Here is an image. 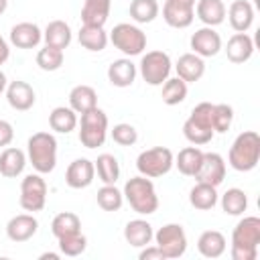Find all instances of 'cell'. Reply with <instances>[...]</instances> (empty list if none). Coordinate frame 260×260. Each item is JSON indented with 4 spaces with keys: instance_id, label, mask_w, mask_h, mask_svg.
Wrapping results in <instances>:
<instances>
[{
    "instance_id": "obj_40",
    "label": "cell",
    "mask_w": 260,
    "mask_h": 260,
    "mask_svg": "<svg viewBox=\"0 0 260 260\" xmlns=\"http://www.w3.org/2000/svg\"><path fill=\"white\" fill-rule=\"evenodd\" d=\"M234 122V108L230 104H213V114H211V126L215 134H223L232 128Z\"/></svg>"
},
{
    "instance_id": "obj_20",
    "label": "cell",
    "mask_w": 260,
    "mask_h": 260,
    "mask_svg": "<svg viewBox=\"0 0 260 260\" xmlns=\"http://www.w3.org/2000/svg\"><path fill=\"white\" fill-rule=\"evenodd\" d=\"M26 162H28V158H26L24 150H20L16 146H6L0 152V175L6 179H16L24 173Z\"/></svg>"
},
{
    "instance_id": "obj_1",
    "label": "cell",
    "mask_w": 260,
    "mask_h": 260,
    "mask_svg": "<svg viewBox=\"0 0 260 260\" xmlns=\"http://www.w3.org/2000/svg\"><path fill=\"white\" fill-rule=\"evenodd\" d=\"M258 246H260V217L244 215L232 232V246H230L232 260H256Z\"/></svg>"
},
{
    "instance_id": "obj_9",
    "label": "cell",
    "mask_w": 260,
    "mask_h": 260,
    "mask_svg": "<svg viewBox=\"0 0 260 260\" xmlns=\"http://www.w3.org/2000/svg\"><path fill=\"white\" fill-rule=\"evenodd\" d=\"M152 240L167 260L181 258L187 252V234L181 223H165L154 232Z\"/></svg>"
},
{
    "instance_id": "obj_44",
    "label": "cell",
    "mask_w": 260,
    "mask_h": 260,
    "mask_svg": "<svg viewBox=\"0 0 260 260\" xmlns=\"http://www.w3.org/2000/svg\"><path fill=\"white\" fill-rule=\"evenodd\" d=\"M14 138V128L8 120H2L0 118V148H6Z\"/></svg>"
},
{
    "instance_id": "obj_14",
    "label": "cell",
    "mask_w": 260,
    "mask_h": 260,
    "mask_svg": "<svg viewBox=\"0 0 260 260\" xmlns=\"http://www.w3.org/2000/svg\"><path fill=\"white\" fill-rule=\"evenodd\" d=\"M197 181L201 183H209L213 187L221 185L225 179V160L219 152H203V160L201 167L195 175Z\"/></svg>"
},
{
    "instance_id": "obj_36",
    "label": "cell",
    "mask_w": 260,
    "mask_h": 260,
    "mask_svg": "<svg viewBox=\"0 0 260 260\" xmlns=\"http://www.w3.org/2000/svg\"><path fill=\"white\" fill-rule=\"evenodd\" d=\"M160 12V6L156 0H132L130 2V18L136 24H148L152 22Z\"/></svg>"
},
{
    "instance_id": "obj_19",
    "label": "cell",
    "mask_w": 260,
    "mask_h": 260,
    "mask_svg": "<svg viewBox=\"0 0 260 260\" xmlns=\"http://www.w3.org/2000/svg\"><path fill=\"white\" fill-rule=\"evenodd\" d=\"M225 16L236 32H248V28L254 24V6L248 0H234L225 10Z\"/></svg>"
},
{
    "instance_id": "obj_2",
    "label": "cell",
    "mask_w": 260,
    "mask_h": 260,
    "mask_svg": "<svg viewBox=\"0 0 260 260\" xmlns=\"http://www.w3.org/2000/svg\"><path fill=\"white\" fill-rule=\"evenodd\" d=\"M228 162L238 173H248L260 162V136L254 130H244L230 146Z\"/></svg>"
},
{
    "instance_id": "obj_42",
    "label": "cell",
    "mask_w": 260,
    "mask_h": 260,
    "mask_svg": "<svg viewBox=\"0 0 260 260\" xmlns=\"http://www.w3.org/2000/svg\"><path fill=\"white\" fill-rule=\"evenodd\" d=\"M183 136H185L191 144L201 146V144L211 142V138L215 136V132H213V130H205V128H201V126H197V124L185 120V124H183Z\"/></svg>"
},
{
    "instance_id": "obj_15",
    "label": "cell",
    "mask_w": 260,
    "mask_h": 260,
    "mask_svg": "<svg viewBox=\"0 0 260 260\" xmlns=\"http://www.w3.org/2000/svg\"><path fill=\"white\" fill-rule=\"evenodd\" d=\"M39 232V219L32 213H18L6 223V238L10 242H28Z\"/></svg>"
},
{
    "instance_id": "obj_7",
    "label": "cell",
    "mask_w": 260,
    "mask_h": 260,
    "mask_svg": "<svg viewBox=\"0 0 260 260\" xmlns=\"http://www.w3.org/2000/svg\"><path fill=\"white\" fill-rule=\"evenodd\" d=\"M175 167V154L171 148L167 146H152L146 148L138 154L136 158V169L140 175L148 177V179H156L167 175L171 169Z\"/></svg>"
},
{
    "instance_id": "obj_30",
    "label": "cell",
    "mask_w": 260,
    "mask_h": 260,
    "mask_svg": "<svg viewBox=\"0 0 260 260\" xmlns=\"http://www.w3.org/2000/svg\"><path fill=\"white\" fill-rule=\"evenodd\" d=\"M98 106V93L91 85H85V83H79L75 85L71 91H69V108L75 112V114H85L89 110H93Z\"/></svg>"
},
{
    "instance_id": "obj_22",
    "label": "cell",
    "mask_w": 260,
    "mask_h": 260,
    "mask_svg": "<svg viewBox=\"0 0 260 260\" xmlns=\"http://www.w3.org/2000/svg\"><path fill=\"white\" fill-rule=\"evenodd\" d=\"M175 71H177V77H181L185 83H195L205 73V61L195 53H185L177 59Z\"/></svg>"
},
{
    "instance_id": "obj_18",
    "label": "cell",
    "mask_w": 260,
    "mask_h": 260,
    "mask_svg": "<svg viewBox=\"0 0 260 260\" xmlns=\"http://www.w3.org/2000/svg\"><path fill=\"white\" fill-rule=\"evenodd\" d=\"M138 67L130 61V57L116 59L108 65V81L114 87H130L136 81Z\"/></svg>"
},
{
    "instance_id": "obj_43",
    "label": "cell",
    "mask_w": 260,
    "mask_h": 260,
    "mask_svg": "<svg viewBox=\"0 0 260 260\" xmlns=\"http://www.w3.org/2000/svg\"><path fill=\"white\" fill-rule=\"evenodd\" d=\"M110 134H112V140H114L116 144H120V146H132V144H136V140H138V130H136L132 124H128V122L116 124V126L110 130Z\"/></svg>"
},
{
    "instance_id": "obj_48",
    "label": "cell",
    "mask_w": 260,
    "mask_h": 260,
    "mask_svg": "<svg viewBox=\"0 0 260 260\" xmlns=\"http://www.w3.org/2000/svg\"><path fill=\"white\" fill-rule=\"evenodd\" d=\"M39 260H59V254H55V252H45V254L39 256Z\"/></svg>"
},
{
    "instance_id": "obj_12",
    "label": "cell",
    "mask_w": 260,
    "mask_h": 260,
    "mask_svg": "<svg viewBox=\"0 0 260 260\" xmlns=\"http://www.w3.org/2000/svg\"><path fill=\"white\" fill-rule=\"evenodd\" d=\"M191 51L199 57H215L221 51V37L213 26H201L197 28L189 39Z\"/></svg>"
},
{
    "instance_id": "obj_37",
    "label": "cell",
    "mask_w": 260,
    "mask_h": 260,
    "mask_svg": "<svg viewBox=\"0 0 260 260\" xmlns=\"http://www.w3.org/2000/svg\"><path fill=\"white\" fill-rule=\"evenodd\" d=\"M95 201L104 211H120V207L124 205V193L116 185H102L98 189Z\"/></svg>"
},
{
    "instance_id": "obj_29",
    "label": "cell",
    "mask_w": 260,
    "mask_h": 260,
    "mask_svg": "<svg viewBox=\"0 0 260 260\" xmlns=\"http://www.w3.org/2000/svg\"><path fill=\"white\" fill-rule=\"evenodd\" d=\"M77 41L83 49L91 51V53H100L108 47L110 37L106 32L104 26H91V24H81L79 32H77Z\"/></svg>"
},
{
    "instance_id": "obj_26",
    "label": "cell",
    "mask_w": 260,
    "mask_h": 260,
    "mask_svg": "<svg viewBox=\"0 0 260 260\" xmlns=\"http://www.w3.org/2000/svg\"><path fill=\"white\" fill-rule=\"evenodd\" d=\"M217 199H219V193H217V187L209 185V183H201L197 181L191 191H189V203L191 207L199 209V211H209L217 205Z\"/></svg>"
},
{
    "instance_id": "obj_31",
    "label": "cell",
    "mask_w": 260,
    "mask_h": 260,
    "mask_svg": "<svg viewBox=\"0 0 260 260\" xmlns=\"http://www.w3.org/2000/svg\"><path fill=\"white\" fill-rule=\"evenodd\" d=\"M201 160H203V150L193 144V146H185L179 150V154L175 156V167L179 169L181 175L195 177L201 167Z\"/></svg>"
},
{
    "instance_id": "obj_45",
    "label": "cell",
    "mask_w": 260,
    "mask_h": 260,
    "mask_svg": "<svg viewBox=\"0 0 260 260\" xmlns=\"http://www.w3.org/2000/svg\"><path fill=\"white\" fill-rule=\"evenodd\" d=\"M138 258H140V260H167V258H165V254L158 250V246H156V244H152V246L148 244V246L140 248Z\"/></svg>"
},
{
    "instance_id": "obj_27",
    "label": "cell",
    "mask_w": 260,
    "mask_h": 260,
    "mask_svg": "<svg viewBox=\"0 0 260 260\" xmlns=\"http://www.w3.org/2000/svg\"><path fill=\"white\" fill-rule=\"evenodd\" d=\"M71 39H73V32H71V26L65 20H51L43 30L45 45L61 49V51H65L71 45Z\"/></svg>"
},
{
    "instance_id": "obj_16",
    "label": "cell",
    "mask_w": 260,
    "mask_h": 260,
    "mask_svg": "<svg viewBox=\"0 0 260 260\" xmlns=\"http://www.w3.org/2000/svg\"><path fill=\"white\" fill-rule=\"evenodd\" d=\"M41 41H43V30L39 28V24L28 20L16 22L8 35V43L14 45L16 49H35L41 45Z\"/></svg>"
},
{
    "instance_id": "obj_3",
    "label": "cell",
    "mask_w": 260,
    "mask_h": 260,
    "mask_svg": "<svg viewBox=\"0 0 260 260\" xmlns=\"http://www.w3.org/2000/svg\"><path fill=\"white\" fill-rule=\"evenodd\" d=\"M26 158L35 173H53L57 167V138L51 132H35L26 140Z\"/></svg>"
},
{
    "instance_id": "obj_24",
    "label": "cell",
    "mask_w": 260,
    "mask_h": 260,
    "mask_svg": "<svg viewBox=\"0 0 260 260\" xmlns=\"http://www.w3.org/2000/svg\"><path fill=\"white\" fill-rule=\"evenodd\" d=\"M225 4L223 0H197L195 16L203 22V26H219L225 20Z\"/></svg>"
},
{
    "instance_id": "obj_39",
    "label": "cell",
    "mask_w": 260,
    "mask_h": 260,
    "mask_svg": "<svg viewBox=\"0 0 260 260\" xmlns=\"http://www.w3.org/2000/svg\"><path fill=\"white\" fill-rule=\"evenodd\" d=\"M63 61H65L63 51L61 49H55V47H49V45H45L37 53V65L43 71H57V69H61Z\"/></svg>"
},
{
    "instance_id": "obj_5",
    "label": "cell",
    "mask_w": 260,
    "mask_h": 260,
    "mask_svg": "<svg viewBox=\"0 0 260 260\" xmlns=\"http://www.w3.org/2000/svg\"><path fill=\"white\" fill-rule=\"evenodd\" d=\"M108 37H110V43L126 57L142 55L146 49V32L132 22H118Z\"/></svg>"
},
{
    "instance_id": "obj_11",
    "label": "cell",
    "mask_w": 260,
    "mask_h": 260,
    "mask_svg": "<svg viewBox=\"0 0 260 260\" xmlns=\"http://www.w3.org/2000/svg\"><path fill=\"white\" fill-rule=\"evenodd\" d=\"M195 2L197 0H165L162 20L171 28H187L195 20Z\"/></svg>"
},
{
    "instance_id": "obj_49",
    "label": "cell",
    "mask_w": 260,
    "mask_h": 260,
    "mask_svg": "<svg viewBox=\"0 0 260 260\" xmlns=\"http://www.w3.org/2000/svg\"><path fill=\"white\" fill-rule=\"evenodd\" d=\"M6 8H8V0H0V16L6 12Z\"/></svg>"
},
{
    "instance_id": "obj_33",
    "label": "cell",
    "mask_w": 260,
    "mask_h": 260,
    "mask_svg": "<svg viewBox=\"0 0 260 260\" xmlns=\"http://www.w3.org/2000/svg\"><path fill=\"white\" fill-rule=\"evenodd\" d=\"M217 201L225 215H244V211L248 209V195L238 187H230Z\"/></svg>"
},
{
    "instance_id": "obj_8",
    "label": "cell",
    "mask_w": 260,
    "mask_h": 260,
    "mask_svg": "<svg viewBox=\"0 0 260 260\" xmlns=\"http://www.w3.org/2000/svg\"><path fill=\"white\" fill-rule=\"evenodd\" d=\"M171 69H173V61L165 51H148L140 57V63H138L140 77L152 87L162 85L169 79Z\"/></svg>"
},
{
    "instance_id": "obj_38",
    "label": "cell",
    "mask_w": 260,
    "mask_h": 260,
    "mask_svg": "<svg viewBox=\"0 0 260 260\" xmlns=\"http://www.w3.org/2000/svg\"><path fill=\"white\" fill-rule=\"evenodd\" d=\"M187 85L189 83H185L181 77H169L162 83V102L167 106H179L187 98V91H189Z\"/></svg>"
},
{
    "instance_id": "obj_13",
    "label": "cell",
    "mask_w": 260,
    "mask_h": 260,
    "mask_svg": "<svg viewBox=\"0 0 260 260\" xmlns=\"http://www.w3.org/2000/svg\"><path fill=\"white\" fill-rule=\"evenodd\" d=\"M4 93H6L8 106H10L12 110H16V112H26V110H30V108L35 106V102H37V93H35L32 85L26 83V81H22V79L8 81Z\"/></svg>"
},
{
    "instance_id": "obj_47",
    "label": "cell",
    "mask_w": 260,
    "mask_h": 260,
    "mask_svg": "<svg viewBox=\"0 0 260 260\" xmlns=\"http://www.w3.org/2000/svg\"><path fill=\"white\" fill-rule=\"evenodd\" d=\"M6 85H8V77H6V73L0 69V93L6 91Z\"/></svg>"
},
{
    "instance_id": "obj_32",
    "label": "cell",
    "mask_w": 260,
    "mask_h": 260,
    "mask_svg": "<svg viewBox=\"0 0 260 260\" xmlns=\"http://www.w3.org/2000/svg\"><path fill=\"white\" fill-rule=\"evenodd\" d=\"M77 114L69 106H57L49 114V126L57 134H69L77 128Z\"/></svg>"
},
{
    "instance_id": "obj_34",
    "label": "cell",
    "mask_w": 260,
    "mask_h": 260,
    "mask_svg": "<svg viewBox=\"0 0 260 260\" xmlns=\"http://www.w3.org/2000/svg\"><path fill=\"white\" fill-rule=\"evenodd\" d=\"M93 167H95V173L100 177V181L104 185H116L118 179H120V162L114 154L110 152H104L100 154L95 160H93Z\"/></svg>"
},
{
    "instance_id": "obj_21",
    "label": "cell",
    "mask_w": 260,
    "mask_h": 260,
    "mask_svg": "<svg viewBox=\"0 0 260 260\" xmlns=\"http://www.w3.org/2000/svg\"><path fill=\"white\" fill-rule=\"evenodd\" d=\"M254 41L248 32H234L228 39L225 45V55L232 63H246L250 61V57L254 55Z\"/></svg>"
},
{
    "instance_id": "obj_41",
    "label": "cell",
    "mask_w": 260,
    "mask_h": 260,
    "mask_svg": "<svg viewBox=\"0 0 260 260\" xmlns=\"http://www.w3.org/2000/svg\"><path fill=\"white\" fill-rule=\"evenodd\" d=\"M57 242H59V252L63 256H71V258L81 256L85 252V248H87V238L81 232L71 234V236H63Z\"/></svg>"
},
{
    "instance_id": "obj_28",
    "label": "cell",
    "mask_w": 260,
    "mask_h": 260,
    "mask_svg": "<svg viewBox=\"0 0 260 260\" xmlns=\"http://www.w3.org/2000/svg\"><path fill=\"white\" fill-rule=\"evenodd\" d=\"M112 0H83L81 6V24L104 26L108 22Z\"/></svg>"
},
{
    "instance_id": "obj_4",
    "label": "cell",
    "mask_w": 260,
    "mask_h": 260,
    "mask_svg": "<svg viewBox=\"0 0 260 260\" xmlns=\"http://www.w3.org/2000/svg\"><path fill=\"white\" fill-rule=\"evenodd\" d=\"M122 193H124V201H128L132 211H136L138 215H152L158 209V195L154 183L144 175L128 179L124 183Z\"/></svg>"
},
{
    "instance_id": "obj_17",
    "label": "cell",
    "mask_w": 260,
    "mask_h": 260,
    "mask_svg": "<svg viewBox=\"0 0 260 260\" xmlns=\"http://www.w3.org/2000/svg\"><path fill=\"white\" fill-rule=\"evenodd\" d=\"M95 177V167L93 160L89 158H75L73 162H69L67 171H65V183L71 189H85L93 183Z\"/></svg>"
},
{
    "instance_id": "obj_6",
    "label": "cell",
    "mask_w": 260,
    "mask_h": 260,
    "mask_svg": "<svg viewBox=\"0 0 260 260\" xmlns=\"http://www.w3.org/2000/svg\"><path fill=\"white\" fill-rule=\"evenodd\" d=\"M79 124V142L85 148H98L104 146L108 138V114L102 108H93L85 114H81Z\"/></svg>"
},
{
    "instance_id": "obj_46",
    "label": "cell",
    "mask_w": 260,
    "mask_h": 260,
    "mask_svg": "<svg viewBox=\"0 0 260 260\" xmlns=\"http://www.w3.org/2000/svg\"><path fill=\"white\" fill-rule=\"evenodd\" d=\"M10 57V43L0 35V65H4Z\"/></svg>"
},
{
    "instance_id": "obj_35",
    "label": "cell",
    "mask_w": 260,
    "mask_h": 260,
    "mask_svg": "<svg viewBox=\"0 0 260 260\" xmlns=\"http://www.w3.org/2000/svg\"><path fill=\"white\" fill-rule=\"evenodd\" d=\"M81 232V219L77 213L73 211H61L53 217L51 221V234L59 240L63 236H71V234H77Z\"/></svg>"
},
{
    "instance_id": "obj_23",
    "label": "cell",
    "mask_w": 260,
    "mask_h": 260,
    "mask_svg": "<svg viewBox=\"0 0 260 260\" xmlns=\"http://www.w3.org/2000/svg\"><path fill=\"white\" fill-rule=\"evenodd\" d=\"M154 238V230L150 225V221L142 219V217H136V219H130L126 225H124V240L134 246V248H144L152 242Z\"/></svg>"
},
{
    "instance_id": "obj_25",
    "label": "cell",
    "mask_w": 260,
    "mask_h": 260,
    "mask_svg": "<svg viewBox=\"0 0 260 260\" xmlns=\"http://www.w3.org/2000/svg\"><path fill=\"white\" fill-rule=\"evenodd\" d=\"M228 248V240L217 230H205L197 238V250L203 258H219Z\"/></svg>"
},
{
    "instance_id": "obj_10",
    "label": "cell",
    "mask_w": 260,
    "mask_h": 260,
    "mask_svg": "<svg viewBox=\"0 0 260 260\" xmlns=\"http://www.w3.org/2000/svg\"><path fill=\"white\" fill-rule=\"evenodd\" d=\"M18 203L24 211L37 213L47 205V183L41 173H30L20 181V197Z\"/></svg>"
}]
</instances>
